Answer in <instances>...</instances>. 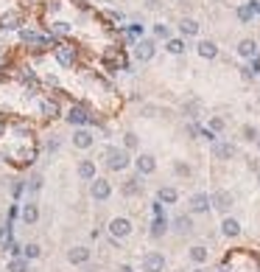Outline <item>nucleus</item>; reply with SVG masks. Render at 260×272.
<instances>
[{"label":"nucleus","instance_id":"obj_1","mask_svg":"<svg viewBox=\"0 0 260 272\" xmlns=\"http://www.w3.org/2000/svg\"><path fill=\"white\" fill-rule=\"evenodd\" d=\"M104 163L109 172H126L129 166H132V154H129L123 146H106L104 149Z\"/></svg>","mask_w":260,"mask_h":272},{"label":"nucleus","instance_id":"obj_2","mask_svg":"<svg viewBox=\"0 0 260 272\" xmlns=\"http://www.w3.org/2000/svg\"><path fill=\"white\" fill-rule=\"evenodd\" d=\"M64 121L70 124L73 129H78V126H101V124H104L101 118H95L87 107H81V104H73V107L64 112Z\"/></svg>","mask_w":260,"mask_h":272},{"label":"nucleus","instance_id":"obj_3","mask_svg":"<svg viewBox=\"0 0 260 272\" xmlns=\"http://www.w3.org/2000/svg\"><path fill=\"white\" fill-rule=\"evenodd\" d=\"M53 56H56V62L62 64V68H76L78 64V56H81V48H76V45L70 42H56L53 45Z\"/></svg>","mask_w":260,"mask_h":272},{"label":"nucleus","instance_id":"obj_4","mask_svg":"<svg viewBox=\"0 0 260 272\" xmlns=\"http://www.w3.org/2000/svg\"><path fill=\"white\" fill-rule=\"evenodd\" d=\"M20 42L25 48H34V50H42L45 45H53V36L48 31H36V28H20Z\"/></svg>","mask_w":260,"mask_h":272},{"label":"nucleus","instance_id":"obj_5","mask_svg":"<svg viewBox=\"0 0 260 272\" xmlns=\"http://www.w3.org/2000/svg\"><path fill=\"white\" fill-rule=\"evenodd\" d=\"M132 230H134V224H132V219H126V216H115V219H109V224H106V233H109L112 238H118V242L129 238L132 236Z\"/></svg>","mask_w":260,"mask_h":272},{"label":"nucleus","instance_id":"obj_6","mask_svg":"<svg viewBox=\"0 0 260 272\" xmlns=\"http://www.w3.org/2000/svg\"><path fill=\"white\" fill-rule=\"evenodd\" d=\"M70 146H73V149H78V152L92 149V146H95V132H92L90 126H78V129H73Z\"/></svg>","mask_w":260,"mask_h":272},{"label":"nucleus","instance_id":"obj_7","mask_svg":"<svg viewBox=\"0 0 260 272\" xmlns=\"http://www.w3.org/2000/svg\"><path fill=\"white\" fill-rule=\"evenodd\" d=\"M132 54H134V59H137V62L146 64V62H151V59H154L157 42H154V40H146V36H143V40H137V42H134Z\"/></svg>","mask_w":260,"mask_h":272},{"label":"nucleus","instance_id":"obj_8","mask_svg":"<svg viewBox=\"0 0 260 272\" xmlns=\"http://www.w3.org/2000/svg\"><path fill=\"white\" fill-rule=\"evenodd\" d=\"M90 196H92V202H106L112 196V182L106 177H95L90 182Z\"/></svg>","mask_w":260,"mask_h":272},{"label":"nucleus","instance_id":"obj_9","mask_svg":"<svg viewBox=\"0 0 260 272\" xmlns=\"http://www.w3.org/2000/svg\"><path fill=\"white\" fill-rule=\"evenodd\" d=\"M36 107H39V115H42L45 121H56V118H62V104H59L56 98H39L36 101Z\"/></svg>","mask_w":260,"mask_h":272},{"label":"nucleus","instance_id":"obj_10","mask_svg":"<svg viewBox=\"0 0 260 272\" xmlns=\"http://www.w3.org/2000/svg\"><path fill=\"white\" fill-rule=\"evenodd\" d=\"M132 163H134V168H137V174H140V177H148V174L157 172V158H154V154H148V152H140Z\"/></svg>","mask_w":260,"mask_h":272},{"label":"nucleus","instance_id":"obj_11","mask_svg":"<svg viewBox=\"0 0 260 272\" xmlns=\"http://www.w3.org/2000/svg\"><path fill=\"white\" fill-rule=\"evenodd\" d=\"M90 258H92V252H90V247H84V244H76V247L67 250V264H73V266L90 264Z\"/></svg>","mask_w":260,"mask_h":272},{"label":"nucleus","instance_id":"obj_12","mask_svg":"<svg viewBox=\"0 0 260 272\" xmlns=\"http://www.w3.org/2000/svg\"><path fill=\"white\" fill-rule=\"evenodd\" d=\"M162 270H165V256L162 252L151 250L143 256V272H162Z\"/></svg>","mask_w":260,"mask_h":272},{"label":"nucleus","instance_id":"obj_13","mask_svg":"<svg viewBox=\"0 0 260 272\" xmlns=\"http://www.w3.org/2000/svg\"><path fill=\"white\" fill-rule=\"evenodd\" d=\"M76 174H78V180L81 182H92V180L98 177V166H95V160H78V166H76Z\"/></svg>","mask_w":260,"mask_h":272},{"label":"nucleus","instance_id":"obj_14","mask_svg":"<svg viewBox=\"0 0 260 272\" xmlns=\"http://www.w3.org/2000/svg\"><path fill=\"white\" fill-rule=\"evenodd\" d=\"M232 205H235V200H232V194H230V191H216V194L210 196V208L221 210V214H227Z\"/></svg>","mask_w":260,"mask_h":272},{"label":"nucleus","instance_id":"obj_15","mask_svg":"<svg viewBox=\"0 0 260 272\" xmlns=\"http://www.w3.org/2000/svg\"><path fill=\"white\" fill-rule=\"evenodd\" d=\"M199 20H193V17H182V20L176 22V31H179V36L182 40H190V36H199Z\"/></svg>","mask_w":260,"mask_h":272},{"label":"nucleus","instance_id":"obj_16","mask_svg":"<svg viewBox=\"0 0 260 272\" xmlns=\"http://www.w3.org/2000/svg\"><path fill=\"white\" fill-rule=\"evenodd\" d=\"M235 154H238V149H235L230 140H216V144H213V158L216 160H232Z\"/></svg>","mask_w":260,"mask_h":272},{"label":"nucleus","instance_id":"obj_17","mask_svg":"<svg viewBox=\"0 0 260 272\" xmlns=\"http://www.w3.org/2000/svg\"><path fill=\"white\" fill-rule=\"evenodd\" d=\"M207 210H210V196L204 191L193 194L190 196V214H207Z\"/></svg>","mask_w":260,"mask_h":272},{"label":"nucleus","instance_id":"obj_18","mask_svg":"<svg viewBox=\"0 0 260 272\" xmlns=\"http://www.w3.org/2000/svg\"><path fill=\"white\" fill-rule=\"evenodd\" d=\"M20 219H22V224H36L39 222V205H36V202H25V205H22V214H20Z\"/></svg>","mask_w":260,"mask_h":272},{"label":"nucleus","instance_id":"obj_19","mask_svg":"<svg viewBox=\"0 0 260 272\" xmlns=\"http://www.w3.org/2000/svg\"><path fill=\"white\" fill-rule=\"evenodd\" d=\"M174 230L179 233V236H188V233H193V214H179L174 219Z\"/></svg>","mask_w":260,"mask_h":272},{"label":"nucleus","instance_id":"obj_20","mask_svg":"<svg viewBox=\"0 0 260 272\" xmlns=\"http://www.w3.org/2000/svg\"><path fill=\"white\" fill-rule=\"evenodd\" d=\"M120 191H123V196H137V194H143V177H140V174L129 177L126 182L120 186Z\"/></svg>","mask_w":260,"mask_h":272},{"label":"nucleus","instance_id":"obj_21","mask_svg":"<svg viewBox=\"0 0 260 272\" xmlns=\"http://www.w3.org/2000/svg\"><path fill=\"white\" fill-rule=\"evenodd\" d=\"M196 54H199L202 59H216V56H218V45L213 42V40H199Z\"/></svg>","mask_w":260,"mask_h":272},{"label":"nucleus","instance_id":"obj_22","mask_svg":"<svg viewBox=\"0 0 260 272\" xmlns=\"http://www.w3.org/2000/svg\"><path fill=\"white\" fill-rule=\"evenodd\" d=\"M221 233H224L227 238L241 236V222L238 219H232V216H224V219H221Z\"/></svg>","mask_w":260,"mask_h":272},{"label":"nucleus","instance_id":"obj_23","mask_svg":"<svg viewBox=\"0 0 260 272\" xmlns=\"http://www.w3.org/2000/svg\"><path fill=\"white\" fill-rule=\"evenodd\" d=\"M238 56L241 59H255L258 56V42H255V40H241L238 42Z\"/></svg>","mask_w":260,"mask_h":272},{"label":"nucleus","instance_id":"obj_24","mask_svg":"<svg viewBox=\"0 0 260 272\" xmlns=\"http://www.w3.org/2000/svg\"><path fill=\"white\" fill-rule=\"evenodd\" d=\"M179 200V191L171 186H162L160 191H157V202H162V205H174V202Z\"/></svg>","mask_w":260,"mask_h":272},{"label":"nucleus","instance_id":"obj_25","mask_svg":"<svg viewBox=\"0 0 260 272\" xmlns=\"http://www.w3.org/2000/svg\"><path fill=\"white\" fill-rule=\"evenodd\" d=\"M185 48H188V45H185L182 36H171V40H165V50H168L171 56H182Z\"/></svg>","mask_w":260,"mask_h":272},{"label":"nucleus","instance_id":"obj_26","mask_svg":"<svg viewBox=\"0 0 260 272\" xmlns=\"http://www.w3.org/2000/svg\"><path fill=\"white\" fill-rule=\"evenodd\" d=\"M165 230H168V219H165V216H154L148 236H151V238H162V236H165Z\"/></svg>","mask_w":260,"mask_h":272},{"label":"nucleus","instance_id":"obj_27","mask_svg":"<svg viewBox=\"0 0 260 272\" xmlns=\"http://www.w3.org/2000/svg\"><path fill=\"white\" fill-rule=\"evenodd\" d=\"M188 256H190V261H193V264H204V261L210 258V250H207V247H202V244H193V247L188 250Z\"/></svg>","mask_w":260,"mask_h":272},{"label":"nucleus","instance_id":"obj_28","mask_svg":"<svg viewBox=\"0 0 260 272\" xmlns=\"http://www.w3.org/2000/svg\"><path fill=\"white\" fill-rule=\"evenodd\" d=\"M42 182H45L42 172H31V177L25 180V191H31V194H39V191H42Z\"/></svg>","mask_w":260,"mask_h":272},{"label":"nucleus","instance_id":"obj_29","mask_svg":"<svg viewBox=\"0 0 260 272\" xmlns=\"http://www.w3.org/2000/svg\"><path fill=\"white\" fill-rule=\"evenodd\" d=\"M241 138H244L246 144H258V138H260V129L255 126V124H244V126H241Z\"/></svg>","mask_w":260,"mask_h":272},{"label":"nucleus","instance_id":"obj_30","mask_svg":"<svg viewBox=\"0 0 260 272\" xmlns=\"http://www.w3.org/2000/svg\"><path fill=\"white\" fill-rule=\"evenodd\" d=\"M151 34H154V40H162V42H165V40H171V26L168 22H154V26H151Z\"/></svg>","mask_w":260,"mask_h":272},{"label":"nucleus","instance_id":"obj_31","mask_svg":"<svg viewBox=\"0 0 260 272\" xmlns=\"http://www.w3.org/2000/svg\"><path fill=\"white\" fill-rule=\"evenodd\" d=\"M39 256H42V247H39L36 242H31V244L22 247V258H25V261H36Z\"/></svg>","mask_w":260,"mask_h":272},{"label":"nucleus","instance_id":"obj_32","mask_svg":"<svg viewBox=\"0 0 260 272\" xmlns=\"http://www.w3.org/2000/svg\"><path fill=\"white\" fill-rule=\"evenodd\" d=\"M137 146H140V138H137V132L126 129V132H123V149H126V152H134Z\"/></svg>","mask_w":260,"mask_h":272},{"label":"nucleus","instance_id":"obj_33","mask_svg":"<svg viewBox=\"0 0 260 272\" xmlns=\"http://www.w3.org/2000/svg\"><path fill=\"white\" fill-rule=\"evenodd\" d=\"M238 20L241 22H252V17H255V8H252V3H244V6H238Z\"/></svg>","mask_w":260,"mask_h":272},{"label":"nucleus","instance_id":"obj_34","mask_svg":"<svg viewBox=\"0 0 260 272\" xmlns=\"http://www.w3.org/2000/svg\"><path fill=\"white\" fill-rule=\"evenodd\" d=\"M8 272H28V261L22 256L11 258V261H8Z\"/></svg>","mask_w":260,"mask_h":272},{"label":"nucleus","instance_id":"obj_35","mask_svg":"<svg viewBox=\"0 0 260 272\" xmlns=\"http://www.w3.org/2000/svg\"><path fill=\"white\" fill-rule=\"evenodd\" d=\"M199 110H202V101H199V98H190L188 104L182 107V112L188 115V118H196V115H199Z\"/></svg>","mask_w":260,"mask_h":272},{"label":"nucleus","instance_id":"obj_36","mask_svg":"<svg viewBox=\"0 0 260 272\" xmlns=\"http://www.w3.org/2000/svg\"><path fill=\"white\" fill-rule=\"evenodd\" d=\"M174 174H176V177H190V174H193V168H190L185 160H174Z\"/></svg>","mask_w":260,"mask_h":272},{"label":"nucleus","instance_id":"obj_37","mask_svg":"<svg viewBox=\"0 0 260 272\" xmlns=\"http://www.w3.org/2000/svg\"><path fill=\"white\" fill-rule=\"evenodd\" d=\"M8 191H11V196H14V200H20L22 194H25V180H11Z\"/></svg>","mask_w":260,"mask_h":272},{"label":"nucleus","instance_id":"obj_38","mask_svg":"<svg viewBox=\"0 0 260 272\" xmlns=\"http://www.w3.org/2000/svg\"><path fill=\"white\" fill-rule=\"evenodd\" d=\"M224 126H227V121H224V118H221V115H213V118H210V126H207V129L218 135V132H224Z\"/></svg>","mask_w":260,"mask_h":272},{"label":"nucleus","instance_id":"obj_39","mask_svg":"<svg viewBox=\"0 0 260 272\" xmlns=\"http://www.w3.org/2000/svg\"><path fill=\"white\" fill-rule=\"evenodd\" d=\"M59 144H62V140H59V135H50L48 140H45V152H48V154L59 152Z\"/></svg>","mask_w":260,"mask_h":272},{"label":"nucleus","instance_id":"obj_40","mask_svg":"<svg viewBox=\"0 0 260 272\" xmlns=\"http://www.w3.org/2000/svg\"><path fill=\"white\" fill-rule=\"evenodd\" d=\"M185 132H188V138H196L199 135V124H188V126H185Z\"/></svg>","mask_w":260,"mask_h":272},{"label":"nucleus","instance_id":"obj_41","mask_svg":"<svg viewBox=\"0 0 260 272\" xmlns=\"http://www.w3.org/2000/svg\"><path fill=\"white\" fill-rule=\"evenodd\" d=\"M143 115H146V118H154V115H157V107H151V104H146V107H143Z\"/></svg>","mask_w":260,"mask_h":272},{"label":"nucleus","instance_id":"obj_42","mask_svg":"<svg viewBox=\"0 0 260 272\" xmlns=\"http://www.w3.org/2000/svg\"><path fill=\"white\" fill-rule=\"evenodd\" d=\"M115 272H134V266L132 264H118V270Z\"/></svg>","mask_w":260,"mask_h":272},{"label":"nucleus","instance_id":"obj_43","mask_svg":"<svg viewBox=\"0 0 260 272\" xmlns=\"http://www.w3.org/2000/svg\"><path fill=\"white\" fill-rule=\"evenodd\" d=\"M84 272H101L98 264H84Z\"/></svg>","mask_w":260,"mask_h":272},{"label":"nucleus","instance_id":"obj_44","mask_svg":"<svg viewBox=\"0 0 260 272\" xmlns=\"http://www.w3.org/2000/svg\"><path fill=\"white\" fill-rule=\"evenodd\" d=\"M241 76H244V79H246V82H249V79H252V76H255V73H252V70H249V68H244V70H241Z\"/></svg>","mask_w":260,"mask_h":272},{"label":"nucleus","instance_id":"obj_45","mask_svg":"<svg viewBox=\"0 0 260 272\" xmlns=\"http://www.w3.org/2000/svg\"><path fill=\"white\" fill-rule=\"evenodd\" d=\"M146 8H160V0H146Z\"/></svg>","mask_w":260,"mask_h":272},{"label":"nucleus","instance_id":"obj_46","mask_svg":"<svg viewBox=\"0 0 260 272\" xmlns=\"http://www.w3.org/2000/svg\"><path fill=\"white\" fill-rule=\"evenodd\" d=\"M3 132H6V124L0 121V138H3Z\"/></svg>","mask_w":260,"mask_h":272},{"label":"nucleus","instance_id":"obj_47","mask_svg":"<svg viewBox=\"0 0 260 272\" xmlns=\"http://www.w3.org/2000/svg\"><path fill=\"white\" fill-rule=\"evenodd\" d=\"M190 272H204V270H190Z\"/></svg>","mask_w":260,"mask_h":272},{"label":"nucleus","instance_id":"obj_48","mask_svg":"<svg viewBox=\"0 0 260 272\" xmlns=\"http://www.w3.org/2000/svg\"><path fill=\"white\" fill-rule=\"evenodd\" d=\"M258 149H260V138H258Z\"/></svg>","mask_w":260,"mask_h":272},{"label":"nucleus","instance_id":"obj_49","mask_svg":"<svg viewBox=\"0 0 260 272\" xmlns=\"http://www.w3.org/2000/svg\"><path fill=\"white\" fill-rule=\"evenodd\" d=\"M258 182H260V172H258Z\"/></svg>","mask_w":260,"mask_h":272},{"label":"nucleus","instance_id":"obj_50","mask_svg":"<svg viewBox=\"0 0 260 272\" xmlns=\"http://www.w3.org/2000/svg\"><path fill=\"white\" fill-rule=\"evenodd\" d=\"M0 160H3V158H0Z\"/></svg>","mask_w":260,"mask_h":272}]
</instances>
